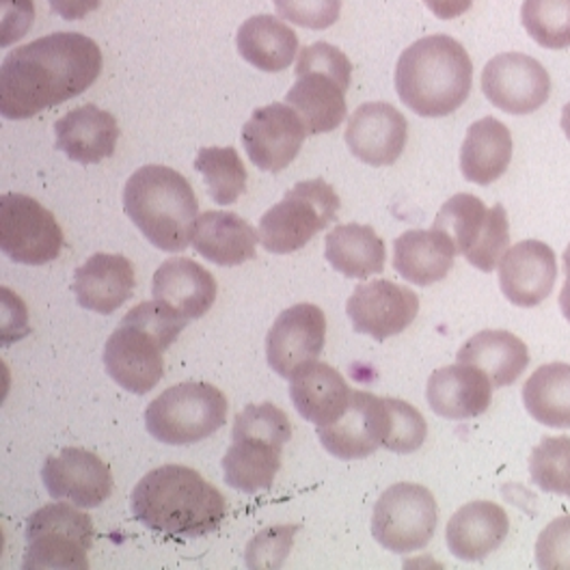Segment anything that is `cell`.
Segmentation results:
<instances>
[{"instance_id":"obj_1","label":"cell","mask_w":570,"mask_h":570,"mask_svg":"<svg viewBox=\"0 0 570 570\" xmlns=\"http://www.w3.org/2000/svg\"><path fill=\"white\" fill-rule=\"evenodd\" d=\"M102 71L98 43L80 33H52L7 55L0 68V112L29 119L85 94Z\"/></svg>"},{"instance_id":"obj_2","label":"cell","mask_w":570,"mask_h":570,"mask_svg":"<svg viewBox=\"0 0 570 570\" xmlns=\"http://www.w3.org/2000/svg\"><path fill=\"white\" fill-rule=\"evenodd\" d=\"M135 519L167 538L213 534L227 512L223 493L199 471L165 464L142 475L132 493Z\"/></svg>"},{"instance_id":"obj_3","label":"cell","mask_w":570,"mask_h":570,"mask_svg":"<svg viewBox=\"0 0 570 570\" xmlns=\"http://www.w3.org/2000/svg\"><path fill=\"white\" fill-rule=\"evenodd\" d=\"M473 63L454 37L428 36L411 43L395 66V91L420 117H445L471 94Z\"/></svg>"},{"instance_id":"obj_4","label":"cell","mask_w":570,"mask_h":570,"mask_svg":"<svg viewBox=\"0 0 570 570\" xmlns=\"http://www.w3.org/2000/svg\"><path fill=\"white\" fill-rule=\"evenodd\" d=\"M188 318L163 301L132 307L105 346L108 376L126 392L145 395L165 376V351L178 340Z\"/></svg>"},{"instance_id":"obj_5","label":"cell","mask_w":570,"mask_h":570,"mask_svg":"<svg viewBox=\"0 0 570 570\" xmlns=\"http://www.w3.org/2000/svg\"><path fill=\"white\" fill-rule=\"evenodd\" d=\"M124 210L156 249H188L199 220V204L188 179L171 167L147 165L124 188Z\"/></svg>"},{"instance_id":"obj_6","label":"cell","mask_w":570,"mask_h":570,"mask_svg":"<svg viewBox=\"0 0 570 570\" xmlns=\"http://www.w3.org/2000/svg\"><path fill=\"white\" fill-rule=\"evenodd\" d=\"M292 424L273 402L249 404L234 422L232 445L223 456L225 482L243 493L268 491L282 469Z\"/></svg>"},{"instance_id":"obj_7","label":"cell","mask_w":570,"mask_h":570,"mask_svg":"<svg viewBox=\"0 0 570 570\" xmlns=\"http://www.w3.org/2000/svg\"><path fill=\"white\" fill-rule=\"evenodd\" d=\"M227 397L210 383L186 381L151 400L145 411L147 432L167 445H193L227 422Z\"/></svg>"},{"instance_id":"obj_8","label":"cell","mask_w":570,"mask_h":570,"mask_svg":"<svg viewBox=\"0 0 570 570\" xmlns=\"http://www.w3.org/2000/svg\"><path fill=\"white\" fill-rule=\"evenodd\" d=\"M340 213V197L324 179H305L292 186L279 204L259 220V243L268 253L287 255L303 249Z\"/></svg>"},{"instance_id":"obj_9","label":"cell","mask_w":570,"mask_h":570,"mask_svg":"<svg viewBox=\"0 0 570 570\" xmlns=\"http://www.w3.org/2000/svg\"><path fill=\"white\" fill-rule=\"evenodd\" d=\"M94 521L70 503H48L27 523L24 569H89L94 547Z\"/></svg>"},{"instance_id":"obj_10","label":"cell","mask_w":570,"mask_h":570,"mask_svg":"<svg viewBox=\"0 0 570 570\" xmlns=\"http://www.w3.org/2000/svg\"><path fill=\"white\" fill-rule=\"evenodd\" d=\"M432 227L445 232L456 250L482 273H493L510 249L505 208L501 204L487 208L475 195L461 193L450 197L441 206Z\"/></svg>"},{"instance_id":"obj_11","label":"cell","mask_w":570,"mask_h":570,"mask_svg":"<svg viewBox=\"0 0 570 570\" xmlns=\"http://www.w3.org/2000/svg\"><path fill=\"white\" fill-rule=\"evenodd\" d=\"M436 514V501L426 487L400 482L376 501L372 535L392 553H413L432 540Z\"/></svg>"},{"instance_id":"obj_12","label":"cell","mask_w":570,"mask_h":570,"mask_svg":"<svg viewBox=\"0 0 570 570\" xmlns=\"http://www.w3.org/2000/svg\"><path fill=\"white\" fill-rule=\"evenodd\" d=\"M0 249L11 262L43 266L63 249V229L33 197L7 193L0 197Z\"/></svg>"},{"instance_id":"obj_13","label":"cell","mask_w":570,"mask_h":570,"mask_svg":"<svg viewBox=\"0 0 570 570\" xmlns=\"http://www.w3.org/2000/svg\"><path fill=\"white\" fill-rule=\"evenodd\" d=\"M487 100L508 115H530L551 96V78L535 59L521 52L493 57L482 71Z\"/></svg>"},{"instance_id":"obj_14","label":"cell","mask_w":570,"mask_h":570,"mask_svg":"<svg viewBox=\"0 0 570 570\" xmlns=\"http://www.w3.org/2000/svg\"><path fill=\"white\" fill-rule=\"evenodd\" d=\"M307 135L301 115L287 105L275 102L250 115L243 126V145L257 169L279 174L294 163Z\"/></svg>"},{"instance_id":"obj_15","label":"cell","mask_w":570,"mask_h":570,"mask_svg":"<svg viewBox=\"0 0 570 570\" xmlns=\"http://www.w3.org/2000/svg\"><path fill=\"white\" fill-rule=\"evenodd\" d=\"M326 340V318L318 305L298 303L282 312L266 335L268 365L284 379L321 356Z\"/></svg>"},{"instance_id":"obj_16","label":"cell","mask_w":570,"mask_h":570,"mask_svg":"<svg viewBox=\"0 0 570 570\" xmlns=\"http://www.w3.org/2000/svg\"><path fill=\"white\" fill-rule=\"evenodd\" d=\"M417 294L387 279L356 285L346 303V314L356 333L370 335L376 342L400 335L417 318Z\"/></svg>"},{"instance_id":"obj_17","label":"cell","mask_w":570,"mask_h":570,"mask_svg":"<svg viewBox=\"0 0 570 570\" xmlns=\"http://www.w3.org/2000/svg\"><path fill=\"white\" fill-rule=\"evenodd\" d=\"M387 430V397L355 390L346 413L335 424L318 428V439L328 454L342 461H358L372 456L383 445Z\"/></svg>"},{"instance_id":"obj_18","label":"cell","mask_w":570,"mask_h":570,"mask_svg":"<svg viewBox=\"0 0 570 570\" xmlns=\"http://www.w3.org/2000/svg\"><path fill=\"white\" fill-rule=\"evenodd\" d=\"M41 480L50 498L68 499L78 508H98L112 493V473L98 454L80 448H66L57 456H50Z\"/></svg>"},{"instance_id":"obj_19","label":"cell","mask_w":570,"mask_h":570,"mask_svg":"<svg viewBox=\"0 0 570 570\" xmlns=\"http://www.w3.org/2000/svg\"><path fill=\"white\" fill-rule=\"evenodd\" d=\"M344 139L353 156L372 167L393 165L409 139V121L387 102H367L353 112Z\"/></svg>"},{"instance_id":"obj_20","label":"cell","mask_w":570,"mask_h":570,"mask_svg":"<svg viewBox=\"0 0 570 570\" xmlns=\"http://www.w3.org/2000/svg\"><path fill=\"white\" fill-rule=\"evenodd\" d=\"M556 279V250L540 240L517 243L499 262V287L517 307H535L547 301Z\"/></svg>"},{"instance_id":"obj_21","label":"cell","mask_w":570,"mask_h":570,"mask_svg":"<svg viewBox=\"0 0 570 570\" xmlns=\"http://www.w3.org/2000/svg\"><path fill=\"white\" fill-rule=\"evenodd\" d=\"M493 390L491 379L480 367L469 363L445 365L428 379V404L436 415L463 422L487 413Z\"/></svg>"},{"instance_id":"obj_22","label":"cell","mask_w":570,"mask_h":570,"mask_svg":"<svg viewBox=\"0 0 570 570\" xmlns=\"http://www.w3.org/2000/svg\"><path fill=\"white\" fill-rule=\"evenodd\" d=\"M135 266L126 255L96 253L73 273V294L82 309L108 316L135 292Z\"/></svg>"},{"instance_id":"obj_23","label":"cell","mask_w":570,"mask_h":570,"mask_svg":"<svg viewBox=\"0 0 570 570\" xmlns=\"http://www.w3.org/2000/svg\"><path fill=\"white\" fill-rule=\"evenodd\" d=\"M353 392L355 390H351L335 367L318 358L301 367L289 379V397L296 411L303 420L318 428L335 424L346 413Z\"/></svg>"},{"instance_id":"obj_24","label":"cell","mask_w":570,"mask_h":570,"mask_svg":"<svg viewBox=\"0 0 570 570\" xmlns=\"http://www.w3.org/2000/svg\"><path fill=\"white\" fill-rule=\"evenodd\" d=\"M510 532V519L495 501H471L448 523V549L463 562H482L495 553Z\"/></svg>"},{"instance_id":"obj_25","label":"cell","mask_w":570,"mask_h":570,"mask_svg":"<svg viewBox=\"0 0 570 570\" xmlns=\"http://www.w3.org/2000/svg\"><path fill=\"white\" fill-rule=\"evenodd\" d=\"M57 149L73 163L98 165L110 158L119 141L117 119L96 105L73 108L55 124Z\"/></svg>"},{"instance_id":"obj_26","label":"cell","mask_w":570,"mask_h":570,"mask_svg":"<svg viewBox=\"0 0 570 570\" xmlns=\"http://www.w3.org/2000/svg\"><path fill=\"white\" fill-rule=\"evenodd\" d=\"M218 285L213 275L188 257L167 259L154 275L151 294L178 309L188 321L204 318L213 309Z\"/></svg>"},{"instance_id":"obj_27","label":"cell","mask_w":570,"mask_h":570,"mask_svg":"<svg viewBox=\"0 0 570 570\" xmlns=\"http://www.w3.org/2000/svg\"><path fill=\"white\" fill-rule=\"evenodd\" d=\"M285 96V105L294 108L309 135L333 132L346 119V91L335 76L321 70H301Z\"/></svg>"},{"instance_id":"obj_28","label":"cell","mask_w":570,"mask_h":570,"mask_svg":"<svg viewBox=\"0 0 570 570\" xmlns=\"http://www.w3.org/2000/svg\"><path fill=\"white\" fill-rule=\"evenodd\" d=\"M456 255L459 250L445 232L411 229L393 243V268L406 282L426 287L448 277Z\"/></svg>"},{"instance_id":"obj_29","label":"cell","mask_w":570,"mask_h":570,"mask_svg":"<svg viewBox=\"0 0 570 570\" xmlns=\"http://www.w3.org/2000/svg\"><path fill=\"white\" fill-rule=\"evenodd\" d=\"M257 232L234 213L210 210L197 220L193 247L216 266H240L255 257Z\"/></svg>"},{"instance_id":"obj_30","label":"cell","mask_w":570,"mask_h":570,"mask_svg":"<svg viewBox=\"0 0 570 570\" xmlns=\"http://www.w3.org/2000/svg\"><path fill=\"white\" fill-rule=\"evenodd\" d=\"M512 149L514 142L510 130L495 117H482L471 124L461 147L464 179L480 186L498 181L510 167Z\"/></svg>"},{"instance_id":"obj_31","label":"cell","mask_w":570,"mask_h":570,"mask_svg":"<svg viewBox=\"0 0 570 570\" xmlns=\"http://www.w3.org/2000/svg\"><path fill=\"white\" fill-rule=\"evenodd\" d=\"M456 358L480 367L499 390L512 385L528 370L530 351L514 333L487 328L466 340Z\"/></svg>"},{"instance_id":"obj_32","label":"cell","mask_w":570,"mask_h":570,"mask_svg":"<svg viewBox=\"0 0 570 570\" xmlns=\"http://www.w3.org/2000/svg\"><path fill=\"white\" fill-rule=\"evenodd\" d=\"M324 243L326 262L344 277L365 279L381 275L385 268V243L370 225H337L326 234Z\"/></svg>"},{"instance_id":"obj_33","label":"cell","mask_w":570,"mask_h":570,"mask_svg":"<svg viewBox=\"0 0 570 570\" xmlns=\"http://www.w3.org/2000/svg\"><path fill=\"white\" fill-rule=\"evenodd\" d=\"M236 46L253 68L277 73L292 66L298 52V37L279 18L253 16L240 24Z\"/></svg>"},{"instance_id":"obj_34","label":"cell","mask_w":570,"mask_h":570,"mask_svg":"<svg viewBox=\"0 0 570 570\" xmlns=\"http://www.w3.org/2000/svg\"><path fill=\"white\" fill-rule=\"evenodd\" d=\"M523 402L538 424L570 430V363L540 365L523 385Z\"/></svg>"},{"instance_id":"obj_35","label":"cell","mask_w":570,"mask_h":570,"mask_svg":"<svg viewBox=\"0 0 570 570\" xmlns=\"http://www.w3.org/2000/svg\"><path fill=\"white\" fill-rule=\"evenodd\" d=\"M195 169L206 179L218 206L236 204L247 190V169L234 147H202Z\"/></svg>"},{"instance_id":"obj_36","label":"cell","mask_w":570,"mask_h":570,"mask_svg":"<svg viewBox=\"0 0 570 570\" xmlns=\"http://www.w3.org/2000/svg\"><path fill=\"white\" fill-rule=\"evenodd\" d=\"M521 22L538 46L570 48V0H525Z\"/></svg>"},{"instance_id":"obj_37","label":"cell","mask_w":570,"mask_h":570,"mask_svg":"<svg viewBox=\"0 0 570 570\" xmlns=\"http://www.w3.org/2000/svg\"><path fill=\"white\" fill-rule=\"evenodd\" d=\"M530 475L540 491L570 495V436H544L532 450Z\"/></svg>"},{"instance_id":"obj_38","label":"cell","mask_w":570,"mask_h":570,"mask_svg":"<svg viewBox=\"0 0 570 570\" xmlns=\"http://www.w3.org/2000/svg\"><path fill=\"white\" fill-rule=\"evenodd\" d=\"M390 406V430L383 441V448L395 454H413L417 452L428 436V424L424 415L409 402L387 397Z\"/></svg>"},{"instance_id":"obj_39","label":"cell","mask_w":570,"mask_h":570,"mask_svg":"<svg viewBox=\"0 0 570 570\" xmlns=\"http://www.w3.org/2000/svg\"><path fill=\"white\" fill-rule=\"evenodd\" d=\"M298 530L301 525H275V528L262 530L247 544V551H245L247 567L255 570L282 569Z\"/></svg>"},{"instance_id":"obj_40","label":"cell","mask_w":570,"mask_h":570,"mask_svg":"<svg viewBox=\"0 0 570 570\" xmlns=\"http://www.w3.org/2000/svg\"><path fill=\"white\" fill-rule=\"evenodd\" d=\"M279 18L303 29L322 31L337 22L342 0H273Z\"/></svg>"},{"instance_id":"obj_41","label":"cell","mask_w":570,"mask_h":570,"mask_svg":"<svg viewBox=\"0 0 570 570\" xmlns=\"http://www.w3.org/2000/svg\"><path fill=\"white\" fill-rule=\"evenodd\" d=\"M535 562L542 570H570V514L553 519L535 540Z\"/></svg>"},{"instance_id":"obj_42","label":"cell","mask_w":570,"mask_h":570,"mask_svg":"<svg viewBox=\"0 0 570 570\" xmlns=\"http://www.w3.org/2000/svg\"><path fill=\"white\" fill-rule=\"evenodd\" d=\"M321 70L335 76L344 87H351V78H353V63L351 59L335 46L331 43H314L303 48V52H298V63L296 70Z\"/></svg>"},{"instance_id":"obj_43","label":"cell","mask_w":570,"mask_h":570,"mask_svg":"<svg viewBox=\"0 0 570 570\" xmlns=\"http://www.w3.org/2000/svg\"><path fill=\"white\" fill-rule=\"evenodd\" d=\"M2 46H9L29 33L33 27V0H2Z\"/></svg>"},{"instance_id":"obj_44","label":"cell","mask_w":570,"mask_h":570,"mask_svg":"<svg viewBox=\"0 0 570 570\" xmlns=\"http://www.w3.org/2000/svg\"><path fill=\"white\" fill-rule=\"evenodd\" d=\"M52 11L59 13L63 20H82L87 18L91 11H96L102 0H48Z\"/></svg>"},{"instance_id":"obj_45","label":"cell","mask_w":570,"mask_h":570,"mask_svg":"<svg viewBox=\"0 0 570 570\" xmlns=\"http://www.w3.org/2000/svg\"><path fill=\"white\" fill-rule=\"evenodd\" d=\"M428 9L441 20H454L471 9L473 0H424Z\"/></svg>"},{"instance_id":"obj_46","label":"cell","mask_w":570,"mask_h":570,"mask_svg":"<svg viewBox=\"0 0 570 570\" xmlns=\"http://www.w3.org/2000/svg\"><path fill=\"white\" fill-rule=\"evenodd\" d=\"M564 285H562V292H560V307H562V314L564 318L570 322V245L564 250Z\"/></svg>"},{"instance_id":"obj_47","label":"cell","mask_w":570,"mask_h":570,"mask_svg":"<svg viewBox=\"0 0 570 570\" xmlns=\"http://www.w3.org/2000/svg\"><path fill=\"white\" fill-rule=\"evenodd\" d=\"M562 130H564V135H567V139L570 141V102L562 110Z\"/></svg>"},{"instance_id":"obj_48","label":"cell","mask_w":570,"mask_h":570,"mask_svg":"<svg viewBox=\"0 0 570 570\" xmlns=\"http://www.w3.org/2000/svg\"><path fill=\"white\" fill-rule=\"evenodd\" d=\"M569 498H570V495H569Z\"/></svg>"}]
</instances>
